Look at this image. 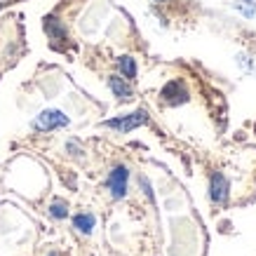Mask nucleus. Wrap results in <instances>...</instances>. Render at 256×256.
I'll return each mask as SVG.
<instances>
[{
    "label": "nucleus",
    "instance_id": "f257e3e1",
    "mask_svg": "<svg viewBox=\"0 0 256 256\" xmlns=\"http://www.w3.org/2000/svg\"><path fill=\"white\" fill-rule=\"evenodd\" d=\"M146 122H148L146 110H136V113H130V116H124V118L106 120V127L124 134V132H132V130H136V127H141V124H146Z\"/></svg>",
    "mask_w": 256,
    "mask_h": 256
},
{
    "label": "nucleus",
    "instance_id": "f03ea898",
    "mask_svg": "<svg viewBox=\"0 0 256 256\" xmlns=\"http://www.w3.org/2000/svg\"><path fill=\"white\" fill-rule=\"evenodd\" d=\"M66 124H68V118L64 116L62 110H42V113L33 120V127L40 130V132H50V130L66 127Z\"/></svg>",
    "mask_w": 256,
    "mask_h": 256
},
{
    "label": "nucleus",
    "instance_id": "7ed1b4c3",
    "mask_svg": "<svg viewBox=\"0 0 256 256\" xmlns=\"http://www.w3.org/2000/svg\"><path fill=\"white\" fill-rule=\"evenodd\" d=\"M127 178H130V172H127V167H122V164L110 172L108 188H110V193H113V198H116V200L124 198V193H127Z\"/></svg>",
    "mask_w": 256,
    "mask_h": 256
},
{
    "label": "nucleus",
    "instance_id": "20e7f679",
    "mask_svg": "<svg viewBox=\"0 0 256 256\" xmlns=\"http://www.w3.org/2000/svg\"><path fill=\"white\" fill-rule=\"evenodd\" d=\"M162 99L167 101V104H172V106H176V104H184V101L188 99V92H186V87L181 85L178 80H172V82L164 85Z\"/></svg>",
    "mask_w": 256,
    "mask_h": 256
},
{
    "label": "nucleus",
    "instance_id": "39448f33",
    "mask_svg": "<svg viewBox=\"0 0 256 256\" xmlns=\"http://www.w3.org/2000/svg\"><path fill=\"white\" fill-rule=\"evenodd\" d=\"M228 198V181L224 174H214L212 176V200L224 202Z\"/></svg>",
    "mask_w": 256,
    "mask_h": 256
},
{
    "label": "nucleus",
    "instance_id": "423d86ee",
    "mask_svg": "<svg viewBox=\"0 0 256 256\" xmlns=\"http://www.w3.org/2000/svg\"><path fill=\"white\" fill-rule=\"evenodd\" d=\"M108 85L118 99H122V101L132 99V90H130V85H127L122 78H116V76H113V78H108Z\"/></svg>",
    "mask_w": 256,
    "mask_h": 256
},
{
    "label": "nucleus",
    "instance_id": "0eeeda50",
    "mask_svg": "<svg viewBox=\"0 0 256 256\" xmlns=\"http://www.w3.org/2000/svg\"><path fill=\"white\" fill-rule=\"evenodd\" d=\"M45 31L50 33V36H52V38L54 40H59V38H66V31H64V26L59 22H56L54 16H47L45 19Z\"/></svg>",
    "mask_w": 256,
    "mask_h": 256
},
{
    "label": "nucleus",
    "instance_id": "6e6552de",
    "mask_svg": "<svg viewBox=\"0 0 256 256\" xmlns=\"http://www.w3.org/2000/svg\"><path fill=\"white\" fill-rule=\"evenodd\" d=\"M73 226L78 228L80 233H90L94 228V216L92 214H78V216L73 218Z\"/></svg>",
    "mask_w": 256,
    "mask_h": 256
},
{
    "label": "nucleus",
    "instance_id": "1a4fd4ad",
    "mask_svg": "<svg viewBox=\"0 0 256 256\" xmlns=\"http://www.w3.org/2000/svg\"><path fill=\"white\" fill-rule=\"evenodd\" d=\"M118 66H120V70H122V76L127 80H132L134 76H136V64H134V59H130V56H122V59L118 62Z\"/></svg>",
    "mask_w": 256,
    "mask_h": 256
},
{
    "label": "nucleus",
    "instance_id": "9d476101",
    "mask_svg": "<svg viewBox=\"0 0 256 256\" xmlns=\"http://www.w3.org/2000/svg\"><path fill=\"white\" fill-rule=\"evenodd\" d=\"M50 212H52V216H56V218H64L66 214H68V207H66V202H54L52 207H50Z\"/></svg>",
    "mask_w": 256,
    "mask_h": 256
},
{
    "label": "nucleus",
    "instance_id": "9b49d317",
    "mask_svg": "<svg viewBox=\"0 0 256 256\" xmlns=\"http://www.w3.org/2000/svg\"><path fill=\"white\" fill-rule=\"evenodd\" d=\"M10 0H0V8H5V5H8Z\"/></svg>",
    "mask_w": 256,
    "mask_h": 256
},
{
    "label": "nucleus",
    "instance_id": "f8f14e48",
    "mask_svg": "<svg viewBox=\"0 0 256 256\" xmlns=\"http://www.w3.org/2000/svg\"><path fill=\"white\" fill-rule=\"evenodd\" d=\"M50 256H54V254H50Z\"/></svg>",
    "mask_w": 256,
    "mask_h": 256
}]
</instances>
